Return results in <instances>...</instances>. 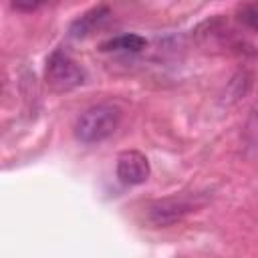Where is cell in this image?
Listing matches in <instances>:
<instances>
[{"instance_id": "obj_1", "label": "cell", "mask_w": 258, "mask_h": 258, "mask_svg": "<svg viewBox=\"0 0 258 258\" xmlns=\"http://www.w3.org/2000/svg\"><path fill=\"white\" fill-rule=\"evenodd\" d=\"M121 123V111L115 105L101 103L85 109L75 121V137L81 143H101L111 137Z\"/></svg>"}, {"instance_id": "obj_2", "label": "cell", "mask_w": 258, "mask_h": 258, "mask_svg": "<svg viewBox=\"0 0 258 258\" xmlns=\"http://www.w3.org/2000/svg\"><path fill=\"white\" fill-rule=\"evenodd\" d=\"M46 81L56 91H69L85 83V71L69 54L54 50L46 60Z\"/></svg>"}, {"instance_id": "obj_3", "label": "cell", "mask_w": 258, "mask_h": 258, "mask_svg": "<svg viewBox=\"0 0 258 258\" xmlns=\"http://www.w3.org/2000/svg\"><path fill=\"white\" fill-rule=\"evenodd\" d=\"M200 196H175V198H165L157 200L147 208V220L153 226H169L177 220H181L185 214L194 212L198 206H202Z\"/></svg>"}, {"instance_id": "obj_4", "label": "cell", "mask_w": 258, "mask_h": 258, "mask_svg": "<svg viewBox=\"0 0 258 258\" xmlns=\"http://www.w3.org/2000/svg\"><path fill=\"white\" fill-rule=\"evenodd\" d=\"M117 177L125 185H139L149 177V161L141 151H123L117 157Z\"/></svg>"}, {"instance_id": "obj_5", "label": "cell", "mask_w": 258, "mask_h": 258, "mask_svg": "<svg viewBox=\"0 0 258 258\" xmlns=\"http://www.w3.org/2000/svg\"><path fill=\"white\" fill-rule=\"evenodd\" d=\"M101 48L113 50V52H139L145 48V38L139 34H119V36L103 42Z\"/></svg>"}, {"instance_id": "obj_6", "label": "cell", "mask_w": 258, "mask_h": 258, "mask_svg": "<svg viewBox=\"0 0 258 258\" xmlns=\"http://www.w3.org/2000/svg\"><path fill=\"white\" fill-rule=\"evenodd\" d=\"M105 14H107V8H105V6H99V8L89 10L87 14H83L81 18H77V20L73 22L71 34H73V36H85V34H89V32L95 28V24H99V22L105 18Z\"/></svg>"}, {"instance_id": "obj_7", "label": "cell", "mask_w": 258, "mask_h": 258, "mask_svg": "<svg viewBox=\"0 0 258 258\" xmlns=\"http://www.w3.org/2000/svg\"><path fill=\"white\" fill-rule=\"evenodd\" d=\"M240 20L248 28H252V30L258 32V4H246V6H242L240 8Z\"/></svg>"}]
</instances>
